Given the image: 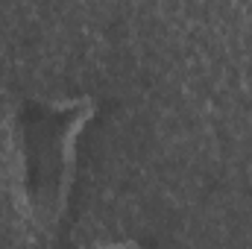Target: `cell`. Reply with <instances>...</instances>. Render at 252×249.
Listing matches in <instances>:
<instances>
[{
	"label": "cell",
	"mask_w": 252,
	"mask_h": 249,
	"mask_svg": "<svg viewBox=\"0 0 252 249\" xmlns=\"http://www.w3.org/2000/svg\"><path fill=\"white\" fill-rule=\"evenodd\" d=\"M97 115L91 94L27 97L15 112L18 185L30 220L53 232L62 223L76 179V147Z\"/></svg>",
	"instance_id": "6da1fadb"
},
{
	"label": "cell",
	"mask_w": 252,
	"mask_h": 249,
	"mask_svg": "<svg viewBox=\"0 0 252 249\" xmlns=\"http://www.w3.org/2000/svg\"><path fill=\"white\" fill-rule=\"evenodd\" d=\"M85 249H141L138 247V241H132V238H121V241H103V244H91V247Z\"/></svg>",
	"instance_id": "7a4b0ae2"
}]
</instances>
